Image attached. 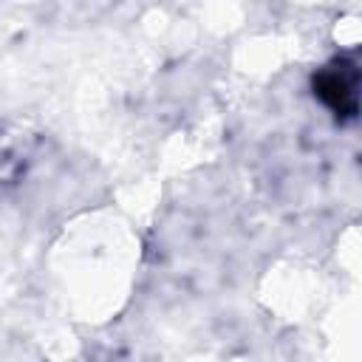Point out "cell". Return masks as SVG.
I'll return each mask as SVG.
<instances>
[{"label": "cell", "instance_id": "6da1fadb", "mask_svg": "<svg viewBox=\"0 0 362 362\" xmlns=\"http://www.w3.org/2000/svg\"><path fill=\"white\" fill-rule=\"evenodd\" d=\"M314 96L339 119L351 122L359 110V68L351 57H337L314 76Z\"/></svg>", "mask_w": 362, "mask_h": 362}]
</instances>
